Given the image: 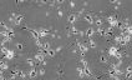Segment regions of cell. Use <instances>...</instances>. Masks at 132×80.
Returning a JSON list of instances; mask_svg holds the SVG:
<instances>
[{"instance_id": "cell-1", "label": "cell", "mask_w": 132, "mask_h": 80, "mask_svg": "<svg viewBox=\"0 0 132 80\" xmlns=\"http://www.w3.org/2000/svg\"><path fill=\"white\" fill-rule=\"evenodd\" d=\"M9 21L13 24V25H20V24H23V21H24V15H21V14H16V13H13L11 14V16L9 18Z\"/></svg>"}, {"instance_id": "cell-2", "label": "cell", "mask_w": 132, "mask_h": 80, "mask_svg": "<svg viewBox=\"0 0 132 80\" xmlns=\"http://www.w3.org/2000/svg\"><path fill=\"white\" fill-rule=\"evenodd\" d=\"M106 23H108L110 26H112L113 29H115V28H118V24H120V21H118V19H117L116 15H110V16H107V18H106Z\"/></svg>"}, {"instance_id": "cell-3", "label": "cell", "mask_w": 132, "mask_h": 80, "mask_svg": "<svg viewBox=\"0 0 132 80\" xmlns=\"http://www.w3.org/2000/svg\"><path fill=\"white\" fill-rule=\"evenodd\" d=\"M108 55H111V56L116 58L117 60L122 58V56H121V53H120L118 46H110V48H108Z\"/></svg>"}, {"instance_id": "cell-4", "label": "cell", "mask_w": 132, "mask_h": 80, "mask_svg": "<svg viewBox=\"0 0 132 80\" xmlns=\"http://www.w3.org/2000/svg\"><path fill=\"white\" fill-rule=\"evenodd\" d=\"M77 50H80V53L84 55L89 51V45L87 44H82V43H77Z\"/></svg>"}, {"instance_id": "cell-5", "label": "cell", "mask_w": 132, "mask_h": 80, "mask_svg": "<svg viewBox=\"0 0 132 80\" xmlns=\"http://www.w3.org/2000/svg\"><path fill=\"white\" fill-rule=\"evenodd\" d=\"M77 20H79V15H77L76 13H71V14L67 15V21H69L70 24H74V23H76Z\"/></svg>"}, {"instance_id": "cell-6", "label": "cell", "mask_w": 132, "mask_h": 80, "mask_svg": "<svg viewBox=\"0 0 132 80\" xmlns=\"http://www.w3.org/2000/svg\"><path fill=\"white\" fill-rule=\"evenodd\" d=\"M34 60L36 61V64H37V63H40V64H41V63L45 60V54H42L41 51L36 53V54H35V56H34Z\"/></svg>"}, {"instance_id": "cell-7", "label": "cell", "mask_w": 132, "mask_h": 80, "mask_svg": "<svg viewBox=\"0 0 132 80\" xmlns=\"http://www.w3.org/2000/svg\"><path fill=\"white\" fill-rule=\"evenodd\" d=\"M121 35H122V40H123L122 45H126V44H128V43H130V40H131V35H130V34H127L126 31H122V33H121Z\"/></svg>"}, {"instance_id": "cell-8", "label": "cell", "mask_w": 132, "mask_h": 80, "mask_svg": "<svg viewBox=\"0 0 132 80\" xmlns=\"http://www.w3.org/2000/svg\"><path fill=\"white\" fill-rule=\"evenodd\" d=\"M37 30H39L40 39H41V38H46V36L49 35V30H47V29H45V28H40V29H37Z\"/></svg>"}, {"instance_id": "cell-9", "label": "cell", "mask_w": 132, "mask_h": 80, "mask_svg": "<svg viewBox=\"0 0 132 80\" xmlns=\"http://www.w3.org/2000/svg\"><path fill=\"white\" fill-rule=\"evenodd\" d=\"M14 56H15L14 50H10V49H9V51L4 55V60H11V59H14Z\"/></svg>"}, {"instance_id": "cell-10", "label": "cell", "mask_w": 132, "mask_h": 80, "mask_svg": "<svg viewBox=\"0 0 132 80\" xmlns=\"http://www.w3.org/2000/svg\"><path fill=\"white\" fill-rule=\"evenodd\" d=\"M37 76V70L35 69V66H33L29 71H28V78H36Z\"/></svg>"}, {"instance_id": "cell-11", "label": "cell", "mask_w": 132, "mask_h": 80, "mask_svg": "<svg viewBox=\"0 0 132 80\" xmlns=\"http://www.w3.org/2000/svg\"><path fill=\"white\" fill-rule=\"evenodd\" d=\"M84 20H85L86 23H89L90 25L95 24V19H94V18L91 16V15H89V14H87V15H84Z\"/></svg>"}, {"instance_id": "cell-12", "label": "cell", "mask_w": 132, "mask_h": 80, "mask_svg": "<svg viewBox=\"0 0 132 80\" xmlns=\"http://www.w3.org/2000/svg\"><path fill=\"white\" fill-rule=\"evenodd\" d=\"M94 34H96V30H95L94 28H89V29H86V31H85V35H86L87 38H92Z\"/></svg>"}, {"instance_id": "cell-13", "label": "cell", "mask_w": 132, "mask_h": 80, "mask_svg": "<svg viewBox=\"0 0 132 80\" xmlns=\"http://www.w3.org/2000/svg\"><path fill=\"white\" fill-rule=\"evenodd\" d=\"M76 71H77V74H79L80 78H86V74H85L84 66H77V68H76Z\"/></svg>"}, {"instance_id": "cell-14", "label": "cell", "mask_w": 132, "mask_h": 80, "mask_svg": "<svg viewBox=\"0 0 132 80\" xmlns=\"http://www.w3.org/2000/svg\"><path fill=\"white\" fill-rule=\"evenodd\" d=\"M96 34H99L101 36H106V29H103L102 26H99L96 29Z\"/></svg>"}, {"instance_id": "cell-15", "label": "cell", "mask_w": 132, "mask_h": 80, "mask_svg": "<svg viewBox=\"0 0 132 80\" xmlns=\"http://www.w3.org/2000/svg\"><path fill=\"white\" fill-rule=\"evenodd\" d=\"M115 41H116V44L122 45V43H123V40H122V35H121V34H120V35H116V36H115Z\"/></svg>"}, {"instance_id": "cell-16", "label": "cell", "mask_w": 132, "mask_h": 80, "mask_svg": "<svg viewBox=\"0 0 132 80\" xmlns=\"http://www.w3.org/2000/svg\"><path fill=\"white\" fill-rule=\"evenodd\" d=\"M26 63H28V65H29L30 68H33V66L36 65V61H35L34 59H30V58H29V59H26Z\"/></svg>"}, {"instance_id": "cell-17", "label": "cell", "mask_w": 132, "mask_h": 80, "mask_svg": "<svg viewBox=\"0 0 132 80\" xmlns=\"http://www.w3.org/2000/svg\"><path fill=\"white\" fill-rule=\"evenodd\" d=\"M55 54H56V50L55 49H47V54L46 55H49V56H55Z\"/></svg>"}, {"instance_id": "cell-18", "label": "cell", "mask_w": 132, "mask_h": 80, "mask_svg": "<svg viewBox=\"0 0 132 80\" xmlns=\"http://www.w3.org/2000/svg\"><path fill=\"white\" fill-rule=\"evenodd\" d=\"M87 44H89V46H90V48H96V43L91 39V38H89V40H87Z\"/></svg>"}, {"instance_id": "cell-19", "label": "cell", "mask_w": 132, "mask_h": 80, "mask_svg": "<svg viewBox=\"0 0 132 80\" xmlns=\"http://www.w3.org/2000/svg\"><path fill=\"white\" fill-rule=\"evenodd\" d=\"M100 63H101V64H107L108 60H107V58H106L105 55H101V56H100Z\"/></svg>"}, {"instance_id": "cell-20", "label": "cell", "mask_w": 132, "mask_h": 80, "mask_svg": "<svg viewBox=\"0 0 132 80\" xmlns=\"http://www.w3.org/2000/svg\"><path fill=\"white\" fill-rule=\"evenodd\" d=\"M95 24H96V25H99V26H102L103 20H102L101 18H95Z\"/></svg>"}, {"instance_id": "cell-21", "label": "cell", "mask_w": 132, "mask_h": 80, "mask_svg": "<svg viewBox=\"0 0 132 80\" xmlns=\"http://www.w3.org/2000/svg\"><path fill=\"white\" fill-rule=\"evenodd\" d=\"M15 48H16L18 50H24V44H23V43H16V44H15Z\"/></svg>"}, {"instance_id": "cell-22", "label": "cell", "mask_w": 132, "mask_h": 80, "mask_svg": "<svg viewBox=\"0 0 132 80\" xmlns=\"http://www.w3.org/2000/svg\"><path fill=\"white\" fill-rule=\"evenodd\" d=\"M123 31H126L127 34H130V35L132 36V26H131V25H128V26H127V28H126Z\"/></svg>"}, {"instance_id": "cell-23", "label": "cell", "mask_w": 132, "mask_h": 80, "mask_svg": "<svg viewBox=\"0 0 132 80\" xmlns=\"http://www.w3.org/2000/svg\"><path fill=\"white\" fill-rule=\"evenodd\" d=\"M70 30H71V34H74V35L79 34V30H77V29H76L75 26H71V29H70Z\"/></svg>"}, {"instance_id": "cell-24", "label": "cell", "mask_w": 132, "mask_h": 80, "mask_svg": "<svg viewBox=\"0 0 132 80\" xmlns=\"http://www.w3.org/2000/svg\"><path fill=\"white\" fill-rule=\"evenodd\" d=\"M42 49H45V50L50 49V44L49 43H42Z\"/></svg>"}, {"instance_id": "cell-25", "label": "cell", "mask_w": 132, "mask_h": 80, "mask_svg": "<svg viewBox=\"0 0 132 80\" xmlns=\"http://www.w3.org/2000/svg\"><path fill=\"white\" fill-rule=\"evenodd\" d=\"M80 63H81V65H82V66H87V65H89V63H87L85 59H81V60H80Z\"/></svg>"}, {"instance_id": "cell-26", "label": "cell", "mask_w": 132, "mask_h": 80, "mask_svg": "<svg viewBox=\"0 0 132 80\" xmlns=\"http://www.w3.org/2000/svg\"><path fill=\"white\" fill-rule=\"evenodd\" d=\"M37 74H39V75H44V74H45V69H39V70H37Z\"/></svg>"}, {"instance_id": "cell-27", "label": "cell", "mask_w": 132, "mask_h": 80, "mask_svg": "<svg viewBox=\"0 0 132 80\" xmlns=\"http://www.w3.org/2000/svg\"><path fill=\"white\" fill-rule=\"evenodd\" d=\"M57 14H59V16L61 18V16L64 15V11H62V9H57Z\"/></svg>"}, {"instance_id": "cell-28", "label": "cell", "mask_w": 132, "mask_h": 80, "mask_svg": "<svg viewBox=\"0 0 132 80\" xmlns=\"http://www.w3.org/2000/svg\"><path fill=\"white\" fill-rule=\"evenodd\" d=\"M112 4H118V3H121V0H110Z\"/></svg>"}, {"instance_id": "cell-29", "label": "cell", "mask_w": 132, "mask_h": 80, "mask_svg": "<svg viewBox=\"0 0 132 80\" xmlns=\"http://www.w3.org/2000/svg\"><path fill=\"white\" fill-rule=\"evenodd\" d=\"M64 1H65V0H55V3H56V4H62Z\"/></svg>"}, {"instance_id": "cell-30", "label": "cell", "mask_w": 132, "mask_h": 80, "mask_svg": "<svg viewBox=\"0 0 132 80\" xmlns=\"http://www.w3.org/2000/svg\"><path fill=\"white\" fill-rule=\"evenodd\" d=\"M70 6L74 9V8H75V3H74V1H71V3H70Z\"/></svg>"}, {"instance_id": "cell-31", "label": "cell", "mask_w": 132, "mask_h": 80, "mask_svg": "<svg viewBox=\"0 0 132 80\" xmlns=\"http://www.w3.org/2000/svg\"><path fill=\"white\" fill-rule=\"evenodd\" d=\"M40 1H41L42 4H47V3H49V0H40Z\"/></svg>"}, {"instance_id": "cell-32", "label": "cell", "mask_w": 132, "mask_h": 80, "mask_svg": "<svg viewBox=\"0 0 132 80\" xmlns=\"http://www.w3.org/2000/svg\"><path fill=\"white\" fill-rule=\"evenodd\" d=\"M19 1H25V0H19Z\"/></svg>"}]
</instances>
